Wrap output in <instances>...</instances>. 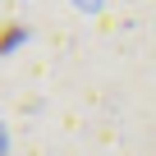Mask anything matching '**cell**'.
Here are the masks:
<instances>
[{"instance_id": "obj_1", "label": "cell", "mask_w": 156, "mask_h": 156, "mask_svg": "<svg viewBox=\"0 0 156 156\" xmlns=\"http://www.w3.org/2000/svg\"><path fill=\"white\" fill-rule=\"evenodd\" d=\"M14 37H19V28H14V23H9V28H5V32H0V51H5V46H9V41H14Z\"/></svg>"}]
</instances>
